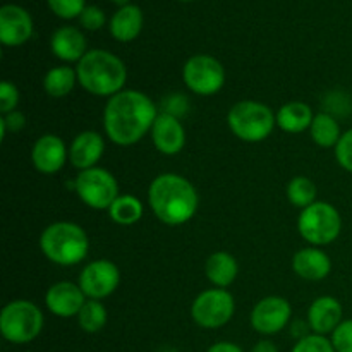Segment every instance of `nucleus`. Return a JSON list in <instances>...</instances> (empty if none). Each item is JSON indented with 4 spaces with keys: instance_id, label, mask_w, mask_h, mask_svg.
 Here are the masks:
<instances>
[{
    "instance_id": "9d476101",
    "label": "nucleus",
    "mask_w": 352,
    "mask_h": 352,
    "mask_svg": "<svg viewBox=\"0 0 352 352\" xmlns=\"http://www.w3.org/2000/svg\"><path fill=\"white\" fill-rule=\"evenodd\" d=\"M182 79L189 91L195 95L212 96L226 85V69L213 55L198 54L186 60Z\"/></svg>"
},
{
    "instance_id": "423d86ee",
    "label": "nucleus",
    "mask_w": 352,
    "mask_h": 352,
    "mask_svg": "<svg viewBox=\"0 0 352 352\" xmlns=\"http://www.w3.org/2000/svg\"><path fill=\"white\" fill-rule=\"evenodd\" d=\"M45 316L38 305L28 299L7 302L0 313V333L10 344H30L41 333Z\"/></svg>"
},
{
    "instance_id": "7ed1b4c3",
    "label": "nucleus",
    "mask_w": 352,
    "mask_h": 352,
    "mask_svg": "<svg viewBox=\"0 0 352 352\" xmlns=\"http://www.w3.org/2000/svg\"><path fill=\"white\" fill-rule=\"evenodd\" d=\"M78 85L89 95L110 96L126 89L127 69L120 57L109 50H88L85 57L76 64Z\"/></svg>"
},
{
    "instance_id": "ddd939ff",
    "label": "nucleus",
    "mask_w": 352,
    "mask_h": 352,
    "mask_svg": "<svg viewBox=\"0 0 352 352\" xmlns=\"http://www.w3.org/2000/svg\"><path fill=\"white\" fill-rule=\"evenodd\" d=\"M69 160V148L57 134H43L31 148V162L40 174L52 175L64 168Z\"/></svg>"
},
{
    "instance_id": "f03ea898",
    "label": "nucleus",
    "mask_w": 352,
    "mask_h": 352,
    "mask_svg": "<svg viewBox=\"0 0 352 352\" xmlns=\"http://www.w3.org/2000/svg\"><path fill=\"white\" fill-rule=\"evenodd\" d=\"M148 203L162 223L177 227L188 223L196 215L199 196L192 182L184 175L165 172L151 181Z\"/></svg>"
},
{
    "instance_id": "6e6552de",
    "label": "nucleus",
    "mask_w": 352,
    "mask_h": 352,
    "mask_svg": "<svg viewBox=\"0 0 352 352\" xmlns=\"http://www.w3.org/2000/svg\"><path fill=\"white\" fill-rule=\"evenodd\" d=\"M78 198L91 210H109L119 196V182L112 172L102 167L81 170L74 181Z\"/></svg>"
},
{
    "instance_id": "4468645a",
    "label": "nucleus",
    "mask_w": 352,
    "mask_h": 352,
    "mask_svg": "<svg viewBox=\"0 0 352 352\" xmlns=\"http://www.w3.org/2000/svg\"><path fill=\"white\" fill-rule=\"evenodd\" d=\"M86 301L88 298L81 291V287L74 282L67 280L55 282L45 294V306L52 315L58 316V318L78 316Z\"/></svg>"
},
{
    "instance_id": "7c9ffc66",
    "label": "nucleus",
    "mask_w": 352,
    "mask_h": 352,
    "mask_svg": "<svg viewBox=\"0 0 352 352\" xmlns=\"http://www.w3.org/2000/svg\"><path fill=\"white\" fill-rule=\"evenodd\" d=\"M336 352H352V318L344 320L330 336Z\"/></svg>"
},
{
    "instance_id": "cd10ccee",
    "label": "nucleus",
    "mask_w": 352,
    "mask_h": 352,
    "mask_svg": "<svg viewBox=\"0 0 352 352\" xmlns=\"http://www.w3.org/2000/svg\"><path fill=\"white\" fill-rule=\"evenodd\" d=\"M76 318H78V323H79V327H81L82 332L96 333L107 325L109 313H107L105 305H103L102 301H96V299H88Z\"/></svg>"
},
{
    "instance_id": "4c0bfd02",
    "label": "nucleus",
    "mask_w": 352,
    "mask_h": 352,
    "mask_svg": "<svg viewBox=\"0 0 352 352\" xmlns=\"http://www.w3.org/2000/svg\"><path fill=\"white\" fill-rule=\"evenodd\" d=\"M251 352H278V349L272 340H260V342L254 344Z\"/></svg>"
},
{
    "instance_id": "2eb2a0df",
    "label": "nucleus",
    "mask_w": 352,
    "mask_h": 352,
    "mask_svg": "<svg viewBox=\"0 0 352 352\" xmlns=\"http://www.w3.org/2000/svg\"><path fill=\"white\" fill-rule=\"evenodd\" d=\"M33 34V19L26 9L7 3L0 9V41L3 47H21Z\"/></svg>"
},
{
    "instance_id": "e433bc0d",
    "label": "nucleus",
    "mask_w": 352,
    "mask_h": 352,
    "mask_svg": "<svg viewBox=\"0 0 352 352\" xmlns=\"http://www.w3.org/2000/svg\"><path fill=\"white\" fill-rule=\"evenodd\" d=\"M206 352H244V351L241 349L237 344L226 342V340H223V342H217V344H213V346H210Z\"/></svg>"
},
{
    "instance_id": "b1692460",
    "label": "nucleus",
    "mask_w": 352,
    "mask_h": 352,
    "mask_svg": "<svg viewBox=\"0 0 352 352\" xmlns=\"http://www.w3.org/2000/svg\"><path fill=\"white\" fill-rule=\"evenodd\" d=\"M78 85V72L69 65L52 67L43 78V89L52 98H64Z\"/></svg>"
},
{
    "instance_id": "72a5a7b5",
    "label": "nucleus",
    "mask_w": 352,
    "mask_h": 352,
    "mask_svg": "<svg viewBox=\"0 0 352 352\" xmlns=\"http://www.w3.org/2000/svg\"><path fill=\"white\" fill-rule=\"evenodd\" d=\"M105 21H107L105 12L96 6H88L85 10H82L81 16H79V23H81V26L89 31H96L100 30V28H103Z\"/></svg>"
},
{
    "instance_id": "a19ab883",
    "label": "nucleus",
    "mask_w": 352,
    "mask_h": 352,
    "mask_svg": "<svg viewBox=\"0 0 352 352\" xmlns=\"http://www.w3.org/2000/svg\"><path fill=\"white\" fill-rule=\"evenodd\" d=\"M165 352H174V351H165Z\"/></svg>"
},
{
    "instance_id": "c756f323",
    "label": "nucleus",
    "mask_w": 352,
    "mask_h": 352,
    "mask_svg": "<svg viewBox=\"0 0 352 352\" xmlns=\"http://www.w3.org/2000/svg\"><path fill=\"white\" fill-rule=\"evenodd\" d=\"M48 7L55 16L62 17V19H74L82 14L86 9L85 0H47Z\"/></svg>"
},
{
    "instance_id": "a878e982",
    "label": "nucleus",
    "mask_w": 352,
    "mask_h": 352,
    "mask_svg": "<svg viewBox=\"0 0 352 352\" xmlns=\"http://www.w3.org/2000/svg\"><path fill=\"white\" fill-rule=\"evenodd\" d=\"M309 134L316 146L320 148H336L339 143L342 131H340V124L333 116L327 112L315 113L311 127H309Z\"/></svg>"
},
{
    "instance_id": "dca6fc26",
    "label": "nucleus",
    "mask_w": 352,
    "mask_h": 352,
    "mask_svg": "<svg viewBox=\"0 0 352 352\" xmlns=\"http://www.w3.org/2000/svg\"><path fill=\"white\" fill-rule=\"evenodd\" d=\"M151 141L165 157L181 153L186 146V129L181 119L167 112H160L151 127Z\"/></svg>"
},
{
    "instance_id": "473e14b6",
    "label": "nucleus",
    "mask_w": 352,
    "mask_h": 352,
    "mask_svg": "<svg viewBox=\"0 0 352 352\" xmlns=\"http://www.w3.org/2000/svg\"><path fill=\"white\" fill-rule=\"evenodd\" d=\"M336 160L344 170L352 174V129L346 131L340 136L339 143L336 146Z\"/></svg>"
},
{
    "instance_id": "bb28decb",
    "label": "nucleus",
    "mask_w": 352,
    "mask_h": 352,
    "mask_svg": "<svg viewBox=\"0 0 352 352\" xmlns=\"http://www.w3.org/2000/svg\"><path fill=\"white\" fill-rule=\"evenodd\" d=\"M285 195H287V199L299 210L308 208L309 205H313L318 196V188H316L315 182L309 177H305V175H296L289 181L287 188H285Z\"/></svg>"
},
{
    "instance_id": "0eeeda50",
    "label": "nucleus",
    "mask_w": 352,
    "mask_h": 352,
    "mask_svg": "<svg viewBox=\"0 0 352 352\" xmlns=\"http://www.w3.org/2000/svg\"><path fill=\"white\" fill-rule=\"evenodd\" d=\"M298 230L299 236L311 246H327L342 232V217L330 203L315 201L299 213Z\"/></svg>"
},
{
    "instance_id": "412c9836",
    "label": "nucleus",
    "mask_w": 352,
    "mask_h": 352,
    "mask_svg": "<svg viewBox=\"0 0 352 352\" xmlns=\"http://www.w3.org/2000/svg\"><path fill=\"white\" fill-rule=\"evenodd\" d=\"M239 274V265L237 260L227 251H217L210 254L205 263V275L213 287L227 289Z\"/></svg>"
},
{
    "instance_id": "39448f33",
    "label": "nucleus",
    "mask_w": 352,
    "mask_h": 352,
    "mask_svg": "<svg viewBox=\"0 0 352 352\" xmlns=\"http://www.w3.org/2000/svg\"><path fill=\"white\" fill-rule=\"evenodd\" d=\"M227 126L237 140L244 143H261L272 136L277 119L274 110L256 100H241L230 107Z\"/></svg>"
},
{
    "instance_id": "a211bd4d",
    "label": "nucleus",
    "mask_w": 352,
    "mask_h": 352,
    "mask_svg": "<svg viewBox=\"0 0 352 352\" xmlns=\"http://www.w3.org/2000/svg\"><path fill=\"white\" fill-rule=\"evenodd\" d=\"M344 322V308L333 296H320L308 309V327L318 336H332L333 330Z\"/></svg>"
},
{
    "instance_id": "1a4fd4ad",
    "label": "nucleus",
    "mask_w": 352,
    "mask_h": 352,
    "mask_svg": "<svg viewBox=\"0 0 352 352\" xmlns=\"http://www.w3.org/2000/svg\"><path fill=\"white\" fill-rule=\"evenodd\" d=\"M236 311L234 296L227 289H206L191 305V318L201 329L215 330L227 325Z\"/></svg>"
},
{
    "instance_id": "f704fd0d",
    "label": "nucleus",
    "mask_w": 352,
    "mask_h": 352,
    "mask_svg": "<svg viewBox=\"0 0 352 352\" xmlns=\"http://www.w3.org/2000/svg\"><path fill=\"white\" fill-rule=\"evenodd\" d=\"M26 127V117H24L23 112H19V110H14V112H9V113H3L2 117H0V131H2V140L7 136V131H14V133H17V131L24 129Z\"/></svg>"
},
{
    "instance_id": "f3484780",
    "label": "nucleus",
    "mask_w": 352,
    "mask_h": 352,
    "mask_svg": "<svg viewBox=\"0 0 352 352\" xmlns=\"http://www.w3.org/2000/svg\"><path fill=\"white\" fill-rule=\"evenodd\" d=\"M103 151H105V140L102 134L96 131H82L69 146V162L79 172L88 170L98 167L96 164L102 160Z\"/></svg>"
},
{
    "instance_id": "393cba45",
    "label": "nucleus",
    "mask_w": 352,
    "mask_h": 352,
    "mask_svg": "<svg viewBox=\"0 0 352 352\" xmlns=\"http://www.w3.org/2000/svg\"><path fill=\"white\" fill-rule=\"evenodd\" d=\"M107 212H109L110 220L117 226L129 227L143 219L144 206L141 199L134 195H119Z\"/></svg>"
},
{
    "instance_id": "c85d7f7f",
    "label": "nucleus",
    "mask_w": 352,
    "mask_h": 352,
    "mask_svg": "<svg viewBox=\"0 0 352 352\" xmlns=\"http://www.w3.org/2000/svg\"><path fill=\"white\" fill-rule=\"evenodd\" d=\"M292 352H336V349H333L332 340L327 339V336L308 333L296 342Z\"/></svg>"
},
{
    "instance_id": "c9c22d12",
    "label": "nucleus",
    "mask_w": 352,
    "mask_h": 352,
    "mask_svg": "<svg viewBox=\"0 0 352 352\" xmlns=\"http://www.w3.org/2000/svg\"><path fill=\"white\" fill-rule=\"evenodd\" d=\"M164 107L165 112L181 119L186 113V110H188V100H186V96L181 95V93H174V95H170L165 100Z\"/></svg>"
},
{
    "instance_id": "58836bf2",
    "label": "nucleus",
    "mask_w": 352,
    "mask_h": 352,
    "mask_svg": "<svg viewBox=\"0 0 352 352\" xmlns=\"http://www.w3.org/2000/svg\"><path fill=\"white\" fill-rule=\"evenodd\" d=\"M112 2H116V3H119V6H129V0H112Z\"/></svg>"
},
{
    "instance_id": "2f4dec72",
    "label": "nucleus",
    "mask_w": 352,
    "mask_h": 352,
    "mask_svg": "<svg viewBox=\"0 0 352 352\" xmlns=\"http://www.w3.org/2000/svg\"><path fill=\"white\" fill-rule=\"evenodd\" d=\"M19 105V89L14 82L2 81L0 85V113H9L14 112Z\"/></svg>"
},
{
    "instance_id": "6ab92c4d",
    "label": "nucleus",
    "mask_w": 352,
    "mask_h": 352,
    "mask_svg": "<svg viewBox=\"0 0 352 352\" xmlns=\"http://www.w3.org/2000/svg\"><path fill=\"white\" fill-rule=\"evenodd\" d=\"M292 270L298 277L309 282L323 280L332 272V260L323 250L308 246L299 250L292 258Z\"/></svg>"
},
{
    "instance_id": "4be33fe9",
    "label": "nucleus",
    "mask_w": 352,
    "mask_h": 352,
    "mask_svg": "<svg viewBox=\"0 0 352 352\" xmlns=\"http://www.w3.org/2000/svg\"><path fill=\"white\" fill-rule=\"evenodd\" d=\"M143 30V12L138 6H124L110 19V34L117 41L129 43Z\"/></svg>"
},
{
    "instance_id": "20e7f679",
    "label": "nucleus",
    "mask_w": 352,
    "mask_h": 352,
    "mask_svg": "<svg viewBox=\"0 0 352 352\" xmlns=\"http://www.w3.org/2000/svg\"><path fill=\"white\" fill-rule=\"evenodd\" d=\"M40 250L52 263L58 267H74L88 256V234L78 223L58 220L41 232Z\"/></svg>"
},
{
    "instance_id": "ea45409f",
    "label": "nucleus",
    "mask_w": 352,
    "mask_h": 352,
    "mask_svg": "<svg viewBox=\"0 0 352 352\" xmlns=\"http://www.w3.org/2000/svg\"><path fill=\"white\" fill-rule=\"evenodd\" d=\"M181 2H189V0H181Z\"/></svg>"
},
{
    "instance_id": "9b49d317",
    "label": "nucleus",
    "mask_w": 352,
    "mask_h": 352,
    "mask_svg": "<svg viewBox=\"0 0 352 352\" xmlns=\"http://www.w3.org/2000/svg\"><path fill=\"white\" fill-rule=\"evenodd\" d=\"M120 284V270L113 261L100 258V260L89 261L85 265L78 278V285L88 299H102L109 298L110 294L117 291Z\"/></svg>"
},
{
    "instance_id": "f257e3e1",
    "label": "nucleus",
    "mask_w": 352,
    "mask_h": 352,
    "mask_svg": "<svg viewBox=\"0 0 352 352\" xmlns=\"http://www.w3.org/2000/svg\"><path fill=\"white\" fill-rule=\"evenodd\" d=\"M157 117V105L146 93L122 89L107 100L103 129L112 143L119 146H133L151 133Z\"/></svg>"
},
{
    "instance_id": "aec40b11",
    "label": "nucleus",
    "mask_w": 352,
    "mask_h": 352,
    "mask_svg": "<svg viewBox=\"0 0 352 352\" xmlns=\"http://www.w3.org/2000/svg\"><path fill=\"white\" fill-rule=\"evenodd\" d=\"M52 54L62 62H76L78 64L86 55V38L78 28L62 26L50 38Z\"/></svg>"
},
{
    "instance_id": "f8f14e48",
    "label": "nucleus",
    "mask_w": 352,
    "mask_h": 352,
    "mask_svg": "<svg viewBox=\"0 0 352 352\" xmlns=\"http://www.w3.org/2000/svg\"><path fill=\"white\" fill-rule=\"evenodd\" d=\"M292 306L282 296H267L254 305L250 322L254 332L261 336H275L289 325Z\"/></svg>"
},
{
    "instance_id": "5701e85b",
    "label": "nucleus",
    "mask_w": 352,
    "mask_h": 352,
    "mask_svg": "<svg viewBox=\"0 0 352 352\" xmlns=\"http://www.w3.org/2000/svg\"><path fill=\"white\" fill-rule=\"evenodd\" d=\"M277 119V126L280 127L284 133L289 134H299L305 133L306 129L311 127L315 113H313L311 107L305 102H289L284 103L280 109L275 113Z\"/></svg>"
}]
</instances>
